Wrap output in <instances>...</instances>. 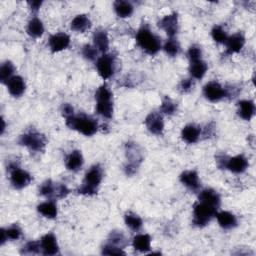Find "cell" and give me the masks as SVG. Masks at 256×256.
Returning <instances> with one entry per match:
<instances>
[{"mask_svg": "<svg viewBox=\"0 0 256 256\" xmlns=\"http://www.w3.org/2000/svg\"><path fill=\"white\" fill-rule=\"evenodd\" d=\"M124 221L127 227H129L133 231H139L143 226V221L141 217L132 212H128L125 214Z\"/></svg>", "mask_w": 256, "mask_h": 256, "instance_id": "33", "label": "cell"}, {"mask_svg": "<svg viewBox=\"0 0 256 256\" xmlns=\"http://www.w3.org/2000/svg\"><path fill=\"white\" fill-rule=\"evenodd\" d=\"M97 52H98V50L90 44H86L82 47V55L85 59H87L89 61H93L96 59Z\"/></svg>", "mask_w": 256, "mask_h": 256, "instance_id": "41", "label": "cell"}, {"mask_svg": "<svg viewBox=\"0 0 256 256\" xmlns=\"http://www.w3.org/2000/svg\"><path fill=\"white\" fill-rule=\"evenodd\" d=\"M126 157L128 163L125 165V173L129 176L135 174L140 163L142 162V154L139 146L136 143H127L126 144Z\"/></svg>", "mask_w": 256, "mask_h": 256, "instance_id": "9", "label": "cell"}, {"mask_svg": "<svg viewBox=\"0 0 256 256\" xmlns=\"http://www.w3.org/2000/svg\"><path fill=\"white\" fill-rule=\"evenodd\" d=\"M84 163L83 155L79 150L71 151L65 158V166L69 171L77 172L79 171Z\"/></svg>", "mask_w": 256, "mask_h": 256, "instance_id": "19", "label": "cell"}, {"mask_svg": "<svg viewBox=\"0 0 256 256\" xmlns=\"http://www.w3.org/2000/svg\"><path fill=\"white\" fill-rule=\"evenodd\" d=\"M93 42L94 47L98 51L103 52L105 54L109 49V37L106 30L98 29L97 31H95L93 34Z\"/></svg>", "mask_w": 256, "mask_h": 256, "instance_id": "26", "label": "cell"}, {"mask_svg": "<svg viewBox=\"0 0 256 256\" xmlns=\"http://www.w3.org/2000/svg\"><path fill=\"white\" fill-rule=\"evenodd\" d=\"M28 5H29V7H30V9L32 11L37 12L40 9L41 5H42V1H29Z\"/></svg>", "mask_w": 256, "mask_h": 256, "instance_id": "45", "label": "cell"}, {"mask_svg": "<svg viewBox=\"0 0 256 256\" xmlns=\"http://www.w3.org/2000/svg\"><path fill=\"white\" fill-rule=\"evenodd\" d=\"M193 80L192 78H187V79H183L180 83H179V86H178V89L181 93H187L189 92L192 87H193Z\"/></svg>", "mask_w": 256, "mask_h": 256, "instance_id": "43", "label": "cell"}, {"mask_svg": "<svg viewBox=\"0 0 256 256\" xmlns=\"http://www.w3.org/2000/svg\"><path fill=\"white\" fill-rule=\"evenodd\" d=\"M91 27V20L86 14H78L76 15L71 23L70 28L78 33H84Z\"/></svg>", "mask_w": 256, "mask_h": 256, "instance_id": "27", "label": "cell"}, {"mask_svg": "<svg viewBox=\"0 0 256 256\" xmlns=\"http://www.w3.org/2000/svg\"><path fill=\"white\" fill-rule=\"evenodd\" d=\"M158 26L166 32V34L170 38H174V36L178 32V15L176 12H172L166 16H164L159 22Z\"/></svg>", "mask_w": 256, "mask_h": 256, "instance_id": "15", "label": "cell"}, {"mask_svg": "<svg viewBox=\"0 0 256 256\" xmlns=\"http://www.w3.org/2000/svg\"><path fill=\"white\" fill-rule=\"evenodd\" d=\"M180 182L189 190L197 191L200 188L199 175L195 170L183 171L179 176Z\"/></svg>", "mask_w": 256, "mask_h": 256, "instance_id": "18", "label": "cell"}, {"mask_svg": "<svg viewBox=\"0 0 256 256\" xmlns=\"http://www.w3.org/2000/svg\"><path fill=\"white\" fill-rule=\"evenodd\" d=\"M95 66L99 76L103 80L111 78L115 71V62H114L113 55L106 54V53L103 54L102 56L97 58Z\"/></svg>", "mask_w": 256, "mask_h": 256, "instance_id": "11", "label": "cell"}, {"mask_svg": "<svg viewBox=\"0 0 256 256\" xmlns=\"http://www.w3.org/2000/svg\"><path fill=\"white\" fill-rule=\"evenodd\" d=\"M69 192L70 191L65 184L54 183L52 180H46L39 188L40 195L48 198L49 200H53V198H65Z\"/></svg>", "mask_w": 256, "mask_h": 256, "instance_id": "8", "label": "cell"}, {"mask_svg": "<svg viewBox=\"0 0 256 256\" xmlns=\"http://www.w3.org/2000/svg\"><path fill=\"white\" fill-rule=\"evenodd\" d=\"M215 217L217 218L219 226L226 230L232 229L236 227L238 224L237 217L229 211H219V212L217 211Z\"/></svg>", "mask_w": 256, "mask_h": 256, "instance_id": "22", "label": "cell"}, {"mask_svg": "<svg viewBox=\"0 0 256 256\" xmlns=\"http://www.w3.org/2000/svg\"><path fill=\"white\" fill-rule=\"evenodd\" d=\"M198 201H201L209 205H212L216 208H219L221 203V198H220V195L215 190L211 188H206L200 191L198 195Z\"/></svg>", "mask_w": 256, "mask_h": 256, "instance_id": "24", "label": "cell"}, {"mask_svg": "<svg viewBox=\"0 0 256 256\" xmlns=\"http://www.w3.org/2000/svg\"><path fill=\"white\" fill-rule=\"evenodd\" d=\"M15 67L11 61H5L1 64L0 67V81L2 83H7L10 78H12L14 75Z\"/></svg>", "mask_w": 256, "mask_h": 256, "instance_id": "32", "label": "cell"}, {"mask_svg": "<svg viewBox=\"0 0 256 256\" xmlns=\"http://www.w3.org/2000/svg\"><path fill=\"white\" fill-rule=\"evenodd\" d=\"M5 233H6L8 240L14 241L21 237L22 229L17 224H13V225L9 226L7 229H5Z\"/></svg>", "mask_w": 256, "mask_h": 256, "instance_id": "39", "label": "cell"}, {"mask_svg": "<svg viewBox=\"0 0 256 256\" xmlns=\"http://www.w3.org/2000/svg\"><path fill=\"white\" fill-rule=\"evenodd\" d=\"M65 123L70 129L75 130L83 134L84 136H92L98 130L97 120L91 116L82 113L78 115L73 114L69 117H66Z\"/></svg>", "mask_w": 256, "mask_h": 256, "instance_id": "1", "label": "cell"}, {"mask_svg": "<svg viewBox=\"0 0 256 256\" xmlns=\"http://www.w3.org/2000/svg\"><path fill=\"white\" fill-rule=\"evenodd\" d=\"M136 42L138 46L149 55H155L161 49L160 39L147 26L139 28L136 33Z\"/></svg>", "mask_w": 256, "mask_h": 256, "instance_id": "3", "label": "cell"}, {"mask_svg": "<svg viewBox=\"0 0 256 256\" xmlns=\"http://www.w3.org/2000/svg\"><path fill=\"white\" fill-rule=\"evenodd\" d=\"M47 143L46 137L35 131V130H30L24 134H22L19 138V144L22 146L27 147L29 150L34 151V152H41L45 149Z\"/></svg>", "mask_w": 256, "mask_h": 256, "instance_id": "7", "label": "cell"}, {"mask_svg": "<svg viewBox=\"0 0 256 256\" xmlns=\"http://www.w3.org/2000/svg\"><path fill=\"white\" fill-rule=\"evenodd\" d=\"M226 54L232 55L235 53H238L242 50V48L245 45V37L242 33L238 32L231 36H228L226 42Z\"/></svg>", "mask_w": 256, "mask_h": 256, "instance_id": "17", "label": "cell"}, {"mask_svg": "<svg viewBox=\"0 0 256 256\" xmlns=\"http://www.w3.org/2000/svg\"><path fill=\"white\" fill-rule=\"evenodd\" d=\"M103 179V169L99 164H95L86 172L83 182L77 189V192L82 195L92 196L98 191L100 183Z\"/></svg>", "mask_w": 256, "mask_h": 256, "instance_id": "2", "label": "cell"}, {"mask_svg": "<svg viewBox=\"0 0 256 256\" xmlns=\"http://www.w3.org/2000/svg\"><path fill=\"white\" fill-rule=\"evenodd\" d=\"M1 122H2V127H1V134H3V133H4V130H5V122H4V119H3V118H2Z\"/></svg>", "mask_w": 256, "mask_h": 256, "instance_id": "47", "label": "cell"}, {"mask_svg": "<svg viewBox=\"0 0 256 256\" xmlns=\"http://www.w3.org/2000/svg\"><path fill=\"white\" fill-rule=\"evenodd\" d=\"M40 242L41 253L44 255H56L59 253V246L57 243V238L52 232H48L42 236Z\"/></svg>", "mask_w": 256, "mask_h": 256, "instance_id": "16", "label": "cell"}, {"mask_svg": "<svg viewBox=\"0 0 256 256\" xmlns=\"http://www.w3.org/2000/svg\"><path fill=\"white\" fill-rule=\"evenodd\" d=\"M41 252V246L40 242L38 241H29L27 242L23 248L21 253L23 254H38Z\"/></svg>", "mask_w": 256, "mask_h": 256, "instance_id": "38", "label": "cell"}, {"mask_svg": "<svg viewBox=\"0 0 256 256\" xmlns=\"http://www.w3.org/2000/svg\"><path fill=\"white\" fill-rule=\"evenodd\" d=\"M203 95L210 102H219L227 96V90L217 81H210L203 87Z\"/></svg>", "mask_w": 256, "mask_h": 256, "instance_id": "12", "label": "cell"}, {"mask_svg": "<svg viewBox=\"0 0 256 256\" xmlns=\"http://www.w3.org/2000/svg\"><path fill=\"white\" fill-rule=\"evenodd\" d=\"M163 49L167 55H169L170 57H175L176 55H178V53L180 51V45H179L178 41L175 40L174 38H169L165 42Z\"/></svg>", "mask_w": 256, "mask_h": 256, "instance_id": "35", "label": "cell"}, {"mask_svg": "<svg viewBox=\"0 0 256 256\" xmlns=\"http://www.w3.org/2000/svg\"><path fill=\"white\" fill-rule=\"evenodd\" d=\"M0 233H1V238H0V244L4 245V243L8 240L7 236H6V233H5V229L1 228V230H0Z\"/></svg>", "mask_w": 256, "mask_h": 256, "instance_id": "46", "label": "cell"}, {"mask_svg": "<svg viewBox=\"0 0 256 256\" xmlns=\"http://www.w3.org/2000/svg\"><path fill=\"white\" fill-rule=\"evenodd\" d=\"M237 113L240 118L246 121H250L255 114V104L252 100L244 99L238 102Z\"/></svg>", "mask_w": 256, "mask_h": 256, "instance_id": "21", "label": "cell"}, {"mask_svg": "<svg viewBox=\"0 0 256 256\" xmlns=\"http://www.w3.org/2000/svg\"><path fill=\"white\" fill-rule=\"evenodd\" d=\"M48 45L52 53H58L67 49L70 45V37L64 32H58L49 37Z\"/></svg>", "mask_w": 256, "mask_h": 256, "instance_id": "14", "label": "cell"}, {"mask_svg": "<svg viewBox=\"0 0 256 256\" xmlns=\"http://www.w3.org/2000/svg\"><path fill=\"white\" fill-rule=\"evenodd\" d=\"M187 55H188V58H189L190 62L196 61V60H200V59H202V58H201V56H202L201 48H200L199 46H197V45H192V46L188 49Z\"/></svg>", "mask_w": 256, "mask_h": 256, "instance_id": "42", "label": "cell"}, {"mask_svg": "<svg viewBox=\"0 0 256 256\" xmlns=\"http://www.w3.org/2000/svg\"><path fill=\"white\" fill-rule=\"evenodd\" d=\"M102 254L104 255H125V252L122 248L117 247L113 244L106 243L102 248Z\"/></svg>", "mask_w": 256, "mask_h": 256, "instance_id": "40", "label": "cell"}, {"mask_svg": "<svg viewBox=\"0 0 256 256\" xmlns=\"http://www.w3.org/2000/svg\"><path fill=\"white\" fill-rule=\"evenodd\" d=\"M211 36H212V39L215 42L221 43V44H225V42H226V40L228 38V35H227L226 31L220 25L213 26V28L211 30Z\"/></svg>", "mask_w": 256, "mask_h": 256, "instance_id": "36", "label": "cell"}, {"mask_svg": "<svg viewBox=\"0 0 256 256\" xmlns=\"http://www.w3.org/2000/svg\"><path fill=\"white\" fill-rule=\"evenodd\" d=\"M108 243L110 244H113L117 247H120V248H124L127 244V241H126V238L124 236V234L122 232H119V231H113L110 233L109 237H108Z\"/></svg>", "mask_w": 256, "mask_h": 256, "instance_id": "34", "label": "cell"}, {"mask_svg": "<svg viewBox=\"0 0 256 256\" xmlns=\"http://www.w3.org/2000/svg\"><path fill=\"white\" fill-rule=\"evenodd\" d=\"M113 7L116 15L120 18H128L133 14L134 11L133 5L128 1H123V0L115 1Z\"/></svg>", "mask_w": 256, "mask_h": 256, "instance_id": "29", "label": "cell"}, {"mask_svg": "<svg viewBox=\"0 0 256 256\" xmlns=\"http://www.w3.org/2000/svg\"><path fill=\"white\" fill-rule=\"evenodd\" d=\"M7 89L9 93L13 97H20L24 94L26 89V84L24 79L19 75H14L12 78L9 79V81L6 83Z\"/></svg>", "mask_w": 256, "mask_h": 256, "instance_id": "20", "label": "cell"}, {"mask_svg": "<svg viewBox=\"0 0 256 256\" xmlns=\"http://www.w3.org/2000/svg\"><path fill=\"white\" fill-rule=\"evenodd\" d=\"M201 130L195 124H188L181 131V138L187 144H194L200 138Z\"/></svg>", "mask_w": 256, "mask_h": 256, "instance_id": "23", "label": "cell"}, {"mask_svg": "<svg viewBox=\"0 0 256 256\" xmlns=\"http://www.w3.org/2000/svg\"><path fill=\"white\" fill-rule=\"evenodd\" d=\"M37 211L45 218L54 219L57 216V205L53 200H47L37 206Z\"/></svg>", "mask_w": 256, "mask_h": 256, "instance_id": "28", "label": "cell"}, {"mask_svg": "<svg viewBox=\"0 0 256 256\" xmlns=\"http://www.w3.org/2000/svg\"><path fill=\"white\" fill-rule=\"evenodd\" d=\"M145 125L148 131L154 135H162L164 131L163 116L159 112H150L145 118Z\"/></svg>", "mask_w": 256, "mask_h": 256, "instance_id": "13", "label": "cell"}, {"mask_svg": "<svg viewBox=\"0 0 256 256\" xmlns=\"http://www.w3.org/2000/svg\"><path fill=\"white\" fill-rule=\"evenodd\" d=\"M207 69H208V66H207L206 62L203 61L202 59L190 62L189 72H190V75L193 79L203 78V76L207 72Z\"/></svg>", "mask_w": 256, "mask_h": 256, "instance_id": "31", "label": "cell"}, {"mask_svg": "<svg viewBox=\"0 0 256 256\" xmlns=\"http://www.w3.org/2000/svg\"><path fill=\"white\" fill-rule=\"evenodd\" d=\"M218 208L207 203L197 201L193 206V219L194 226L202 228L205 227L213 217H215Z\"/></svg>", "mask_w": 256, "mask_h": 256, "instance_id": "5", "label": "cell"}, {"mask_svg": "<svg viewBox=\"0 0 256 256\" xmlns=\"http://www.w3.org/2000/svg\"><path fill=\"white\" fill-rule=\"evenodd\" d=\"M96 112L106 119H110L113 115V95L110 89L105 85H101L96 93Z\"/></svg>", "mask_w": 256, "mask_h": 256, "instance_id": "4", "label": "cell"}, {"mask_svg": "<svg viewBox=\"0 0 256 256\" xmlns=\"http://www.w3.org/2000/svg\"><path fill=\"white\" fill-rule=\"evenodd\" d=\"M133 248L141 253H146L151 249V237L146 233L137 234L132 240Z\"/></svg>", "mask_w": 256, "mask_h": 256, "instance_id": "25", "label": "cell"}, {"mask_svg": "<svg viewBox=\"0 0 256 256\" xmlns=\"http://www.w3.org/2000/svg\"><path fill=\"white\" fill-rule=\"evenodd\" d=\"M177 111V103H175L171 98L165 97L162 100L160 106V112L166 115H173Z\"/></svg>", "mask_w": 256, "mask_h": 256, "instance_id": "37", "label": "cell"}, {"mask_svg": "<svg viewBox=\"0 0 256 256\" xmlns=\"http://www.w3.org/2000/svg\"><path fill=\"white\" fill-rule=\"evenodd\" d=\"M216 162L219 168L227 169L235 174H241L245 172L249 165L247 158L242 154H238L233 157L219 155L216 157Z\"/></svg>", "mask_w": 256, "mask_h": 256, "instance_id": "6", "label": "cell"}, {"mask_svg": "<svg viewBox=\"0 0 256 256\" xmlns=\"http://www.w3.org/2000/svg\"><path fill=\"white\" fill-rule=\"evenodd\" d=\"M9 174L11 185L18 190L25 188L32 181V176L16 164H11L9 166Z\"/></svg>", "mask_w": 256, "mask_h": 256, "instance_id": "10", "label": "cell"}, {"mask_svg": "<svg viewBox=\"0 0 256 256\" xmlns=\"http://www.w3.org/2000/svg\"><path fill=\"white\" fill-rule=\"evenodd\" d=\"M61 111H62V114H63V116H64L65 118H66V117H69V116H71V115L74 114V109H73V107H72L70 104H68V103L63 104Z\"/></svg>", "mask_w": 256, "mask_h": 256, "instance_id": "44", "label": "cell"}, {"mask_svg": "<svg viewBox=\"0 0 256 256\" xmlns=\"http://www.w3.org/2000/svg\"><path fill=\"white\" fill-rule=\"evenodd\" d=\"M27 34L32 38H39L44 33V25L38 17H33L27 24Z\"/></svg>", "mask_w": 256, "mask_h": 256, "instance_id": "30", "label": "cell"}]
</instances>
